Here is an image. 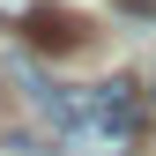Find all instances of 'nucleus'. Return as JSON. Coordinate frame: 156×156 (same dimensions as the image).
Returning <instances> with one entry per match:
<instances>
[{
  "instance_id": "f257e3e1",
  "label": "nucleus",
  "mask_w": 156,
  "mask_h": 156,
  "mask_svg": "<svg viewBox=\"0 0 156 156\" xmlns=\"http://www.w3.org/2000/svg\"><path fill=\"white\" fill-rule=\"evenodd\" d=\"M74 141L104 149V156H126L141 141V104H134L126 82H97V89H74Z\"/></svg>"
},
{
  "instance_id": "7ed1b4c3",
  "label": "nucleus",
  "mask_w": 156,
  "mask_h": 156,
  "mask_svg": "<svg viewBox=\"0 0 156 156\" xmlns=\"http://www.w3.org/2000/svg\"><path fill=\"white\" fill-rule=\"evenodd\" d=\"M119 8H126V15H156V0H119Z\"/></svg>"
},
{
  "instance_id": "f03ea898",
  "label": "nucleus",
  "mask_w": 156,
  "mask_h": 156,
  "mask_svg": "<svg viewBox=\"0 0 156 156\" xmlns=\"http://www.w3.org/2000/svg\"><path fill=\"white\" fill-rule=\"evenodd\" d=\"M0 23L23 30L30 45H52V52H74V45H82V23L60 15V8H45V0H0Z\"/></svg>"
}]
</instances>
